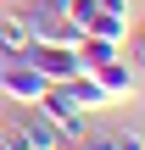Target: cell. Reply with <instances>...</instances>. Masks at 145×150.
Returning a JSON list of instances; mask_svg holds the SVG:
<instances>
[{
	"instance_id": "6da1fadb",
	"label": "cell",
	"mask_w": 145,
	"mask_h": 150,
	"mask_svg": "<svg viewBox=\"0 0 145 150\" xmlns=\"http://www.w3.org/2000/svg\"><path fill=\"white\" fill-rule=\"evenodd\" d=\"M17 61H28L45 83H73V78L84 72V67H78V45H39V39H34Z\"/></svg>"
},
{
	"instance_id": "8992f818",
	"label": "cell",
	"mask_w": 145,
	"mask_h": 150,
	"mask_svg": "<svg viewBox=\"0 0 145 150\" xmlns=\"http://www.w3.org/2000/svg\"><path fill=\"white\" fill-rule=\"evenodd\" d=\"M28 45H34L28 17H22V11H0V56H6V61H17Z\"/></svg>"
},
{
	"instance_id": "52a82bcc",
	"label": "cell",
	"mask_w": 145,
	"mask_h": 150,
	"mask_svg": "<svg viewBox=\"0 0 145 150\" xmlns=\"http://www.w3.org/2000/svg\"><path fill=\"white\" fill-rule=\"evenodd\" d=\"M84 33H95V39H129V11H112V6H95L89 17H84Z\"/></svg>"
},
{
	"instance_id": "3957f363",
	"label": "cell",
	"mask_w": 145,
	"mask_h": 150,
	"mask_svg": "<svg viewBox=\"0 0 145 150\" xmlns=\"http://www.w3.org/2000/svg\"><path fill=\"white\" fill-rule=\"evenodd\" d=\"M34 111H39V117H45V122H50L61 139H84V111L73 106V95H67L61 83H50V89L34 100Z\"/></svg>"
},
{
	"instance_id": "8fae6325",
	"label": "cell",
	"mask_w": 145,
	"mask_h": 150,
	"mask_svg": "<svg viewBox=\"0 0 145 150\" xmlns=\"http://www.w3.org/2000/svg\"><path fill=\"white\" fill-rule=\"evenodd\" d=\"M0 150H39V145H34V134H28V122H6V128H0Z\"/></svg>"
},
{
	"instance_id": "7c38bea8",
	"label": "cell",
	"mask_w": 145,
	"mask_h": 150,
	"mask_svg": "<svg viewBox=\"0 0 145 150\" xmlns=\"http://www.w3.org/2000/svg\"><path fill=\"white\" fill-rule=\"evenodd\" d=\"M112 139V150H145V139L134 134V128H123V134H106Z\"/></svg>"
},
{
	"instance_id": "5b68a950",
	"label": "cell",
	"mask_w": 145,
	"mask_h": 150,
	"mask_svg": "<svg viewBox=\"0 0 145 150\" xmlns=\"http://www.w3.org/2000/svg\"><path fill=\"white\" fill-rule=\"evenodd\" d=\"M95 83L106 89V100H129L140 78H134V67H129V56H112L106 67H95Z\"/></svg>"
},
{
	"instance_id": "7a4b0ae2",
	"label": "cell",
	"mask_w": 145,
	"mask_h": 150,
	"mask_svg": "<svg viewBox=\"0 0 145 150\" xmlns=\"http://www.w3.org/2000/svg\"><path fill=\"white\" fill-rule=\"evenodd\" d=\"M22 17H28V33H34L39 45H78V39H84V28L61 11V0H39V6H28Z\"/></svg>"
},
{
	"instance_id": "9c48e42d",
	"label": "cell",
	"mask_w": 145,
	"mask_h": 150,
	"mask_svg": "<svg viewBox=\"0 0 145 150\" xmlns=\"http://www.w3.org/2000/svg\"><path fill=\"white\" fill-rule=\"evenodd\" d=\"M112 56H123V45H117V39H95V33H84V39H78V67H84V72L106 67Z\"/></svg>"
},
{
	"instance_id": "277c9868",
	"label": "cell",
	"mask_w": 145,
	"mask_h": 150,
	"mask_svg": "<svg viewBox=\"0 0 145 150\" xmlns=\"http://www.w3.org/2000/svg\"><path fill=\"white\" fill-rule=\"evenodd\" d=\"M45 89H50V83H45V78L28 67V61H6V67H0V95H6V100H22V106H34Z\"/></svg>"
},
{
	"instance_id": "5bb4252c",
	"label": "cell",
	"mask_w": 145,
	"mask_h": 150,
	"mask_svg": "<svg viewBox=\"0 0 145 150\" xmlns=\"http://www.w3.org/2000/svg\"><path fill=\"white\" fill-rule=\"evenodd\" d=\"M134 61H140V67H145V33H140V39H134Z\"/></svg>"
},
{
	"instance_id": "4fadbf2b",
	"label": "cell",
	"mask_w": 145,
	"mask_h": 150,
	"mask_svg": "<svg viewBox=\"0 0 145 150\" xmlns=\"http://www.w3.org/2000/svg\"><path fill=\"white\" fill-rule=\"evenodd\" d=\"M73 145L78 150H112V139H106V134H84V139H73Z\"/></svg>"
},
{
	"instance_id": "30bf717a",
	"label": "cell",
	"mask_w": 145,
	"mask_h": 150,
	"mask_svg": "<svg viewBox=\"0 0 145 150\" xmlns=\"http://www.w3.org/2000/svg\"><path fill=\"white\" fill-rule=\"evenodd\" d=\"M22 122H28V134H34V145H39V150H61V145H67V139H61V134H56L39 111H34V117H22Z\"/></svg>"
},
{
	"instance_id": "ba28073f",
	"label": "cell",
	"mask_w": 145,
	"mask_h": 150,
	"mask_svg": "<svg viewBox=\"0 0 145 150\" xmlns=\"http://www.w3.org/2000/svg\"><path fill=\"white\" fill-rule=\"evenodd\" d=\"M61 89L73 95V106H78L84 117H89V111H101V106H112V100H106V89L95 83V72H78V78H73V83H61Z\"/></svg>"
}]
</instances>
